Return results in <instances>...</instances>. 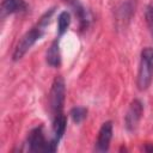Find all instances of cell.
Returning <instances> with one entry per match:
<instances>
[{
	"mask_svg": "<svg viewBox=\"0 0 153 153\" xmlns=\"http://www.w3.org/2000/svg\"><path fill=\"white\" fill-rule=\"evenodd\" d=\"M54 11H55V8L48 10V11L41 17V19L38 20V23H37L33 27H31L27 32H25V33L23 35V37L20 38V41H19L18 44L16 45L14 51H13V54H12L13 61L20 60V59L31 49V47H32L37 41H39V39L42 38V36L44 35L45 27H47V26L49 25V23H50V18H51Z\"/></svg>",
	"mask_w": 153,
	"mask_h": 153,
	"instance_id": "6da1fadb",
	"label": "cell"
},
{
	"mask_svg": "<svg viewBox=\"0 0 153 153\" xmlns=\"http://www.w3.org/2000/svg\"><path fill=\"white\" fill-rule=\"evenodd\" d=\"M153 80V48L147 47L141 51V60L139 65L136 85L140 91L149 87Z\"/></svg>",
	"mask_w": 153,
	"mask_h": 153,
	"instance_id": "7a4b0ae2",
	"label": "cell"
},
{
	"mask_svg": "<svg viewBox=\"0 0 153 153\" xmlns=\"http://www.w3.org/2000/svg\"><path fill=\"white\" fill-rule=\"evenodd\" d=\"M27 149L30 152H55L57 149V142H55L53 139L47 140L43 127H36L33 128L26 139Z\"/></svg>",
	"mask_w": 153,
	"mask_h": 153,
	"instance_id": "3957f363",
	"label": "cell"
},
{
	"mask_svg": "<svg viewBox=\"0 0 153 153\" xmlns=\"http://www.w3.org/2000/svg\"><path fill=\"white\" fill-rule=\"evenodd\" d=\"M65 96H66L65 80L61 75H57L53 81V85L49 92V100H48L51 118L63 112L62 110H63V104H65Z\"/></svg>",
	"mask_w": 153,
	"mask_h": 153,
	"instance_id": "277c9868",
	"label": "cell"
},
{
	"mask_svg": "<svg viewBox=\"0 0 153 153\" xmlns=\"http://www.w3.org/2000/svg\"><path fill=\"white\" fill-rule=\"evenodd\" d=\"M142 112H143V105H142L141 100L134 99L130 103L129 109H128L126 117H124V123H126L127 130L134 131L137 128V124L142 117Z\"/></svg>",
	"mask_w": 153,
	"mask_h": 153,
	"instance_id": "5b68a950",
	"label": "cell"
},
{
	"mask_svg": "<svg viewBox=\"0 0 153 153\" xmlns=\"http://www.w3.org/2000/svg\"><path fill=\"white\" fill-rule=\"evenodd\" d=\"M111 137H112V122L106 121L102 124V127L99 129L94 149L97 152H106L109 149Z\"/></svg>",
	"mask_w": 153,
	"mask_h": 153,
	"instance_id": "8992f818",
	"label": "cell"
},
{
	"mask_svg": "<svg viewBox=\"0 0 153 153\" xmlns=\"http://www.w3.org/2000/svg\"><path fill=\"white\" fill-rule=\"evenodd\" d=\"M26 8H27V4L25 2V0H2L0 8L1 18L4 19L10 14L25 12Z\"/></svg>",
	"mask_w": 153,
	"mask_h": 153,
	"instance_id": "52a82bcc",
	"label": "cell"
},
{
	"mask_svg": "<svg viewBox=\"0 0 153 153\" xmlns=\"http://www.w3.org/2000/svg\"><path fill=\"white\" fill-rule=\"evenodd\" d=\"M63 2H66L67 5H69L72 7V10L74 11V14L76 16V18L79 19V24L81 29H86L88 26V22H90V17H88V12L85 10V7L80 4L79 0H62Z\"/></svg>",
	"mask_w": 153,
	"mask_h": 153,
	"instance_id": "ba28073f",
	"label": "cell"
},
{
	"mask_svg": "<svg viewBox=\"0 0 153 153\" xmlns=\"http://www.w3.org/2000/svg\"><path fill=\"white\" fill-rule=\"evenodd\" d=\"M66 127H67V117L63 112L53 117V136H51V139L55 142L59 143V141L61 140V137L63 136V134L66 131Z\"/></svg>",
	"mask_w": 153,
	"mask_h": 153,
	"instance_id": "9c48e42d",
	"label": "cell"
},
{
	"mask_svg": "<svg viewBox=\"0 0 153 153\" xmlns=\"http://www.w3.org/2000/svg\"><path fill=\"white\" fill-rule=\"evenodd\" d=\"M47 62L49 66L51 67H59L61 65V54H60V43H59V38L54 39L50 44V47L47 50V55H45Z\"/></svg>",
	"mask_w": 153,
	"mask_h": 153,
	"instance_id": "30bf717a",
	"label": "cell"
},
{
	"mask_svg": "<svg viewBox=\"0 0 153 153\" xmlns=\"http://www.w3.org/2000/svg\"><path fill=\"white\" fill-rule=\"evenodd\" d=\"M135 7H136L135 0H127V1H124L117 8V20H121V22L129 20L131 18V16L134 14V12H135Z\"/></svg>",
	"mask_w": 153,
	"mask_h": 153,
	"instance_id": "8fae6325",
	"label": "cell"
},
{
	"mask_svg": "<svg viewBox=\"0 0 153 153\" xmlns=\"http://www.w3.org/2000/svg\"><path fill=\"white\" fill-rule=\"evenodd\" d=\"M71 25V14L67 11H62L57 17V36L65 35Z\"/></svg>",
	"mask_w": 153,
	"mask_h": 153,
	"instance_id": "7c38bea8",
	"label": "cell"
},
{
	"mask_svg": "<svg viewBox=\"0 0 153 153\" xmlns=\"http://www.w3.org/2000/svg\"><path fill=\"white\" fill-rule=\"evenodd\" d=\"M69 115H71L73 122H75L76 124H79V123H81L86 118V116H87V109L84 108V106H74L71 110Z\"/></svg>",
	"mask_w": 153,
	"mask_h": 153,
	"instance_id": "4fadbf2b",
	"label": "cell"
},
{
	"mask_svg": "<svg viewBox=\"0 0 153 153\" xmlns=\"http://www.w3.org/2000/svg\"><path fill=\"white\" fill-rule=\"evenodd\" d=\"M145 18H146V23H147V26L149 29V32L153 37V6H148L146 12H145Z\"/></svg>",
	"mask_w": 153,
	"mask_h": 153,
	"instance_id": "5bb4252c",
	"label": "cell"
},
{
	"mask_svg": "<svg viewBox=\"0 0 153 153\" xmlns=\"http://www.w3.org/2000/svg\"><path fill=\"white\" fill-rule=\"evenodd\" d=\"M143 151L146 152H153V143H146L143 147Z\"/></svg>",
	"mask_w": 153,
	"mask_h": 153,
	"instance_id": "9a60e30c",
	"label": "cell"
},
{
	"mask_svg": "<svg viewBox=\"0 0 153 153\" xmlns=\"http://www.w3.org/2000/svg\"><path fill=\"white\" fill-rule=\"evenodd\" d=\"M152 6H153V5H152Z\"/></svg>",
	"mask_w": 153,
	"mask_h": 153,
	"instance_id": "2e32d148",
	"label": "cell"
}]
</instances>
